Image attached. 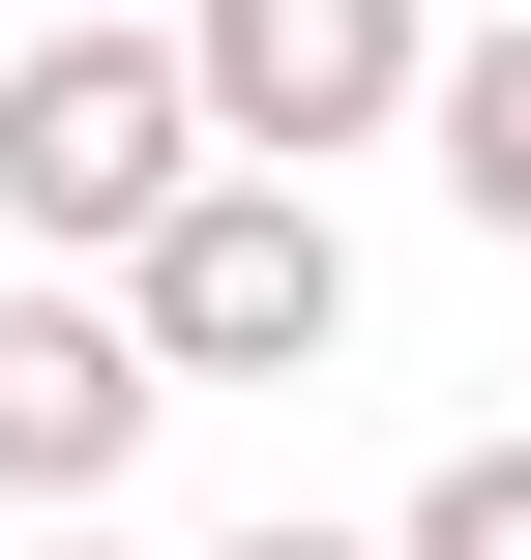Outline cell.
Masks as SVG:
<instances>
[{
	"label": "cell",
	"instance_id": "cell-3",
	"mask_svg": "<svg viewBox=\"0 0 531 560\" xmlns=\"http://www.w3.org/2000/svg\"><path fill=\"white\" fill-rule=\"evenodd\" d=\"M177 89H207L236 177H325V148H414L443 0H177Z\"/></svg>",
	"mask_w": 531,
	"mask_h": 560
},
{
	"label": "cell",
	"instance_id": "cell-8",
	"mask_svg": "<svg viewBox=\"0 0 531 560\" xmlns=\"http://www.w3.org/2000/svg\"><path fill=\"white\" fill-rule=\"evenodd\" d=\"M30 560H118V532H30Z\"/></svg>",
	"mask_w": 531,
	"mask_h": 560
},
{
	"label": "cell",
	"instance_id": "cell-6",
	"mask_svg": "<svg viewBox=\"0 0 531 560\" xmlns=\"http://www.w3.org/2000/svg\"><path fill=\"white\" fill-rule=\"evenodd\" d=\"M384 560H531V443H443V472L384 502Z\"/></svg>",
	"mask_w": 531,
	"mask_h": 560
},
{
	"label": "cell",
	"instance_id": "cell-4",
	"mask_svg": "<svg viewBox=\"0 0 531 560\" xmlns=\"http://www.w3.org/2000/svg\"><path fill=\"white\" fill-rule=\"evenodd\" d=\"M148 413H177V384H148L118 266H0V502H30V532H89Z\"/></svg>",
	"mask_w": 531,
	"mask_h": 560
},
{
	"label": "cell",
	"instance_id": "cell-9",
	"mask_svg": "<svg viewBox=\"0 0 531 560\" xmlns=\"http://www.w3.org/2000/svg\"><path fill=\"white\" fill-rule=\"evenodd\" d=\"M0 30H30V0H0Z\"/></svg>",
	"mask_w": 531,
	"mask_h": 560
},
{
	"label": "cell",
	"instance_id": "cell-2",
	"mask_svg": "<svg viewBox=\"0 0 531 560\" xmlns=\"http://www.w3.org/2000/svg\"><path fill=\"white\" fill-rule=\"evenodd\" d=\"M177 177H236L207 89H177V30H0V236L30 266H118Z\"/></svg>",
	"mask_w": 531,
	"mask_h": 560
},
{
	"label": "cell",
	"instance_id": "cell-5",
	"mask_svg": "<svg viewBox=\"0 0 531 560\" xmlns=\"http://www.w3.org/2000/svg\"><path fill=\"white\" fill-rule=\"evenodd\" d=\"M414 148H443V207H473V236H531V0H473V30H443Z\"/></svg>",
	"mask_w": 531,
	"mask_h": 560
},
{
	"label": "cell",
	"instance_id": "cell-7",
	"mask_svg": "<svg viewBox=\"0 0 531 560\" xmlns=\"http://www.w3.org/2000/svg\"><path fill=\"white\" fill-rule=\"evenodd\" d=\"M236 560H384V532H296V502H266V532H236Z\"/></svg>",
	"mask_w": 531,
	"mask_h": 560
},
{
	"label": "cell",
	"instance_id": "cell-1",
	"mask_svg": "<svg viewBox=\"0 0 531 560\" xmlns=\"http://www.w3.org/2000/svg\"><path fill=\"white\" fill-rule=\"evenodd\" d=\"M118 325H148V384H325V354H355L325 177H177V207L118 236Z\"/></svg>",
	"mask_w": 531,
	"mask_h": 560
}]
</instances>
